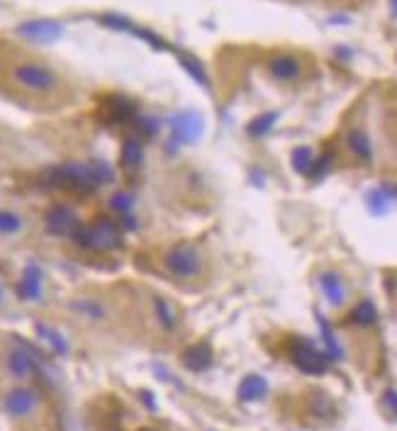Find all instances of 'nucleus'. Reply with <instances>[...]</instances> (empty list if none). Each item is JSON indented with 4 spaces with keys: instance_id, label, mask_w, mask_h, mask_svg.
<instances>
[{
    "instance_id": "obj_1",
    "label": "nucleus",
    "mask_w": 397,
    "mask_h": 431,
    "mask_svg": "<svg viewBox=\"0 0 397 431\" xmlns=\"http://www.w3.org/2000/svg\"><path fill=\"white\" fill-rule=\"evenodd\" d=\"M8 81L17 90L35 98H54L64 88V79L40 59H15L8 66Z\"/></svg>"
},
{
    "instance_id": "obj_2",
    "label": "nucleus",
    "mask_w": 397,
    "mask_h": 431,
    "mask_svg": "<svg viewBox=\"0 0 397 431\" xmlns=\"http://www.w3.org/2000/svg\"><path fill=\"white\" fill-rule=\"evenodd\" d=\"M161 266L171 280H176V283H191V280L202 275L205 259H202V254L193 244L181 241V244H173L163 251Z\"/></svg>"
},
{
    "instance_id": "obj_3",
    "label": "nucleus",
    "mask_w": 397,
    "mask_h": 431,
    "mask_svg": "<svg viewBox=\"0 0 397 431\" xmlns=\"http://www.w3.org/2000/svg\"><path fill=\"white\" fill-rule=\"evenodd\" d=\"M74 241L88 251H118L122 246V229L108 217H98L90 225L81 227L74 234Z\"/></svg>"
},
{
    "instance_id": "obj_4",
    "label": "nucleus",
    "mask_w": 397,
    "mask_h": 431,
    "mask_svg": "<svg viewBox=\"0 0 397 431\" xmlns=\"http://www.w3.org/2000/svg\"><path fill=\"white\" fill-rule=\"evenodd\" d=\"M40 407H42V395L32 385H15L3 392V397H0V409L13 421L32 419L40 412Z\"/></svg>"
},
{
    "instance_id": "obj_5",
    "label": "nucleus",
    "mask_w": 397,
    "mask_h": 431,
    "mask_svg": "<svg viewBox=\"0 0 397 431\" xmlns=\"http://www.w3.org/2000/svg\"><path fill=\"white\" fill-rule=\"evenodd\" d=\"M168 129H171V152H176L183 144H195L205 132V120L195 110H183L168 117Z\"/></svg>"
},
{
    "instance_id": "obj_6",
    "label": "nucleus",
    "mask_w": 397,
    "mask_h": 431,
    "mask_svg": "<svg viewBox=\"0 0 397 431\" xmlns=\"http://www.w3.org/2000/svg\"><path fill=\"white\" fill-rule=\"evenodd\" d=\"M81 217L79 212L74 210L66 202H56L49 210L44 212V229L49 236H56V239H74V234L81 229Z\"/></svg>"
},
{
    "instance_id": "obj_7",
    "label": "nucleus",
    "mask_w": 397,
    "mask_h": 431,
    "mask_svg": "<svg viewBox=\"0 0 397 431\" xmlns=\"http://www.w3.org/2000/svg\"><path fill=\"white\" fill-rule=\"evenodd\" d=\"M290 358H293L295 366L302 373H307V375H324L329 366L327 356H324L322 351H317L309 341H305V339H295L293 348H290Z\"/></svg>"
},
{
    "instance_id": "obj_8",
    "label": "nucleus",
    "mask_w": 397,
    "mask_h": 431,
    "mask_svg": "<svg viewBox=\"0 0 397 431\" xmlns=\"http://www.w3.org/2000/svg\"><path fill=\"white\" fill-rule=\"evenodd\" d=\"M69 309L76 317L90 324H103L113 317V307L108 304V300L95 298V295H79V298L69 300Z\"/></svg>"
},
{
    "instance_id": "obj_9",
    "label": "nucleus",
    "mask_w": 397,
    "mask_h": 431,
    "mask_svg": "<svg viewBox=\"0 0 397 431\" xmlns=\"http://www.w3.org/2000/svg\"><path fill=\"white\" fill-rule=\"evenodd\" d=\"M17 37L32 44H51L64 35V25L56 20H27L17 25Z\"/></svg>"
},
{
    "instance_id": "obj_10",
    "label": "nucleus",
    "mask_w": 397,
    "mask_h": 431,
    "mask_svg": "<svg viewBox=\"0 0 397 431\" xmlns=\"http://www.w3.org/2000/svg\"><path fill=\"white\" fill-rule=\"evenodd\" d=\"M3 368H6L8 377L22 382V380H30V377L35 375L37 363H35V358H32L30 351H25V348H20V346H13L6 351Z\"/></svg>"
},
{
    "instance_id": "obj_11",
    "label": "nucleus",
    "mask_w": 397,
    "mask_h": 431,
    "mask_svg": "<svg viewBox=\"0 0 397 431\" xmlns=\"http://www.w3.org/2000/svg\"><path fill=\"white\" fill-rule=\"evenodd\" d=\"M44 295V270L37 263L25 266L20 280H17V298L25 302H40Z\"/></svg>"
},
{
    "instance_id": "obj_12",
    "label": "nucleus",
    "mask_w": 397,
    "mask_h": 431,
    "mask_svg": "<svg viewBox=\"0 0 397 431\" xmlns=\"http://www.w3.org/2000/svg\"><path fill=\"white\" fill-rule=\"evenodd\" d=\"M268 74L280 83H293L302 76V61L295 54H273L268 59Z\"/></svg>"
},
{
    "instance_id": "obj_13",
    "label": "nucleus",
    "mask_w": 397,
    "mask_h": 431,
    "mask_svg": "<svg viewBox=\"0 0 397 431\" xmlns=\"http://www.w3.org/2000/svg\"><path fill=\"white\" fill-rule=\"evenodd\" d=\"M27 217L15 207H0V239H17L25 234Z\"/></svg>"
},
{
    "instance_id": "obj_14",
    "label": "nucleus",
    "mask_w": 397,
    "mask_h": 431,
    "mask_svg": "<svg viewBox=\"0 0 397 431\" xmlns=\"http://www.w3.org/2000/svg\"><path fill=\"white\" fill-rule=\"evenodd\" d=\"M120 166L124 173H137L144 166V147L139 142V137H127L120 149Z\"/></svg>"
},
{
    "instance_id": "obj_15",
    "label": "nucleus",
    "mask_w": 397,
    "mask_h": 431,
    "mask_svg": "<svg viewBox=\"0 0 397 431\" xmlns=\"http://www.w3.org/2000/svg\"><path fill=\"white\" fill-rule=\"evenodd\" d=\"M181 363L188 368V371H193V373L207 371V368L212 366V348H210V343L200 341V343H193V346H188L186 351H183V356H181Z\"/></svg>"
},
{
    "instance_id": "obj_16",
    "label": "nucleus",
    "mask_w": 397,
    "mask_h": 431,
    "mask_svg": "<svg viewBox=\"0 0 397 431\" xmlns=\"http://www.w3.org/2000/svg\"><path fill=\"white\" fill-rule=\"evenodd\" d=\"M319 288H322L324 298H327V302L332 307H341L346 302V285H343L341 275L334 273V270H327V273L319 275Z\"/></svg>"
},
{
    "instance_id": "obj_17",
    "label": "nucleus",
    "mask_w": 397,
    "mask_h": 431,
    "mask_svg": "<svg viewBox=\"0 0 397 431\" xmlns=\"http://www.w3.org/2000/svg\"><path fill=\"white\" fill-rule=\"evenodd\" d=\"M152 309H154V314H156L159 324H161L166 332H173V329L178 327V312H176V307H173L171 300H166L163 295L154 293L152 295Z\"/></svg>"
},
{
    "instance_id": "obj_18",
    "label": "nucleus",
    "mask_w": 397,
    "mask_h": 431,
    "mask_svg": "<svg viewBox=\"0 0 397 431\" xmlns=\"http://www.w3.org/2000/svg\"><path fill=\"white\" fill-rule=\"evenodd\" d=\"M268 395V382L261 375H246L239 385V400L241 402H259Z\"/></svg>"
},
{
    "instance_id": "obj_19",
    "label": "nucleus",
    "mask_w": 397,
    "mask_h": 431,
    "mask_svg": "<svg viewBox=\"0 0 397 431\" xmlns=\"http://www.w3.org/2000/svg\"><path fill=\"white\" fill-rule=\"evenodd\" d=\"M346 147L351 149L353 156H358L361 161H371L373 158V144L363 129H351L346 134Z\"/></svg>"
},
{
    "instance_id": "obj_20",
    "label": "nucleus",
    "mask_w": 397,
    "mask_h": 431,
    "mask_svg": "<svg viewBox=\"0 0 397 431\" xmlns=\"http://www.w3.org/2000/svg\"><path fill=\"white\" fill-rule=\"evenodd\" d=\"M35 329L42 341H47V346H49L56 356H66V353H69V341L64 339V334H59L56 329H51L49 324H42V322H37Z\"/></svg>"
},
{
    "instance_id": "obj_21",
    "label": "nucleus",
    "mask_w": 397,
    "mask_h": 431,
    "mask_svg": "<svg viewBox=\"0 0 397 431\" xmlns=\"http://www.w3.org/2000/svg\"><path fill=\"white\" fill-rule=\"evenodd\" d=\"M88 168H90V176H93L95 186H110V183L115 181V168L110 166L108 161H103V158H90L88 161Z\"/></svg>"
},
{
    "instance_id": "obj_22",
    "label": "nucleus",
    "mask_w": 397,
    "mask_h": 431,
    "mask_svg": "<svg viewBox=\"0 0 397 431\" xmlns=\"http://www.w3.org/2000/svg\"><path fill=\"white\" fill-rule=\"evenodd\" d=\"M275 122H278V113H264V115H259V117L251 120L246 132H249V137H254V139L266 137V134L273 129Z\"/></svg>"
},
{
    "instance_id": "obj_23",
    "label": "nucleus",
    "mask_w": 397,
    "mask_h": 431,
    "mask_svg": "<svg viewBox=\"0 0 397 431\" xmlns=\"http://www.w3.org/2000/svg\"><path fill=\"white\" fill-rule=\"evenodd\" d=\"M132 124H134L137 137H144V139H154L159 134V129H161V122H159L154 115H134Z\"/></svg>"
},
{
    "instance_id": "obj_24",
    "label": "nucleus",
    "mask_w": 397,
    "mask_h": 431,
    "mask_svg": "<svg viewBox=\"0 0 397 431\" xmlns=\"http://www.w3.org/2000/svg\"><path fill=\"white\" fill-rule=\"evenodd\" d=\"M375 319H378V312H375V304H373L371 300L358 302L351 312V322L358 324V327H371V324H375Z\"/></svg>"
},
{
    "instance_id": "obj_25",
    "label": "nucleus",
    "mask_w": 397,
    "mask_h": 431,
    "mask_svg": "<svg viewBox=\"0 0 397 431\" xmlns=\"http://www.w3.org/2000/svg\"><path fill=\"white\" fill-rule=\"evenodd\" d=\"M390 190L387 188H378V190H371L368 193V210L373 212V215H385L387 210H390Z\"/></svg>"
},
{
    "instance_id": "obj_26",
    "label": "nucleus",
    "mask_w": 397,
    "mask_h": 431,
    "mask_svg": "<svg viewBox=\"0 0 397 431\" xmlns=\"http://www.w3.org/2000/svg\"><path fill=\"white\" fill-rule=\"evenodd\" d=\"M290 163L298 173H309L312 171V163H314V154L309 147H298L293 149V156H290Z\"/></svg>"
},
{
    "instance_id": "obj_27",
    "label": "nucleus",
    "mask_w": 397,
    "mask_h": 431,
    "mask_svg": "<svg viewBox=\"0 0 397 431\" xmlns=\"http://www.w3.org/2000/svg\"><path fill=\"white\" fill-rule=\"evenodd\" d=\"M108 205H110V210L118 212V215H127V212H132V207H134V197L129 195V193L120 190V193H115V195H110Z\"/></svg>"
},
{
    "instance_id": "obj_28",
    "label": "nucleus",
    "mask_w": 397,
    "mask_h": 431,
    "mask_svg": "<svg viewBox=\"0 0 397 431\" xmlns=\"http://www.w3.org/2000/svg\"><path fill=\"white\" fill-rule=\"evenodd\" d=\"M181 64H183V69H186L188 74H191L193 79H195L200 86H207V83H210V81H207L205 69H202V64H200V61H197V59H193V56H183Z\"/></svg>"
},
{
    "instance_id": "obj_29",
    "label": "nucleus",
    "mask_w": 397,
    "mask_h": 431,
    "mask_svg": "<svg viewBox=\"0 0 397 431\" xmlns=\"http://www.w3.org/2000/svg\"><path fill=\"white\" fill-rule=\"evenodd\" d=\"M317 319H319V327H322V339H324V343H327L329 356H332V358H341V348H339V343H337V339H334V334H332V329H329V324L324 322L322 317H317Z\"/></svg>"
},
{
    "instance_id": "obj_30",
    "label": "nucleus",
    "mask_w": 397,
    "mask_h": 431,
    "mask_svg": "<svg viewBox=\"0 0 397 431\" xmlns=\"http://www.w3.org/2000/svg\"><path fill=\"white\" fill-rule=\"evenodd\" d=\"M312 412H314V414H319V416H332L334 414L332 400L317 390V395H314V400H312Z\"/></svg>"
},
{
    "instance_id": "obj_31",
    "label": "nucleus",
    "mask_w": 397,
    "mask_h": 431,
    "mask_svg": "<svg viewBox=\"0 0 397 431\" xmlns=\"http://www.w3.org/2000/svg\"><path fill=\"white\" fill-rule=\"evenodd\" d=\"M382 402H385V407L392 412V414L397 416V390H385V395H382Z\"/></svg>"
},
{
    "instance_id": "obj_32",
    "label": "nucleus",
    "mask_w": 397,
    "mask_h": 431,
    "mask_svg": "<svg viewBox=\"0 0 397 431\" xmlns=\"http://www.w3.org/2000/svg\"><path fill=\"white\" fill-rule=\"evenodd\" d=\"M120 222H122L124 229H137V217H134L132 212H127V215H120Z\"/></svg>"
},
{
    "instance_id": "obj_33",
    "label": "nucleus",
    "mask_w": 397,
    "mask_h": 431,
    "mask_svg": "<svg viewBox=\"0 0 397 431\" xmlns=\"http://www.w3.org/2000/svg\"><path fill=\"white\" fill-rule=\"evenodd\" d=\"M8 302V293H6V288H3V285H0V307H3V304Z\"/></svg>"
},
{
    "instance_id": "obj_34",
    "label": "nucleus",
    "mask_w": 397,
    "mask_h": 431,
    "mask_svg": "<svg viewBox=\"0 0 397 431\" xmlns=\"http://www.w3.org/2000/svg\"><path fill=\"white\" fill-rule=\"evenodd\" d=\"M390 8H392V15L397 17V0H390Z\"/></svg>"
},
{
    "instance_id": "obj_35",
    "label": "nucleus",
    "mask_w": 397,
    "mask_h": 431,
    "mask_svg": "<svg viewBox=\"0 0 397 431\" xmlns=\"http://www.w3.org/2000/svg\"><path fill=\"white\" fill-rule=\"evenodd\" d=\"M139 431H156V429H139Z\"/></svg>"
}]
</instances>
